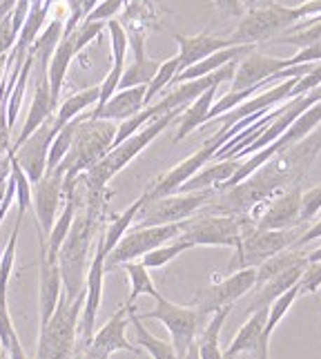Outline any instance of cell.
Returning a JSON list of instances; mask_svg holds the SVG:
<instances>
[{"instance_id": "52a82bcc", "label": "cell", "mask_w": 321, "mask_h": 359, "mask_svg": "<svg viewBox=\"0 0 321 359\" xmlns=\"http://www.w3.org/2000/svg\"><path fill=\"white\" fill-rule=\"evenodd\" d=\"M154 302H156V306L152 311L139 315V319L141 321H145V319L160 321L170 332L172 346H175L179 359H185L196 341V335H199L201 328L205 326L207 317L201 315L194 306H179L175 302L165 299L163 294H158Z\"/></svg>"}, {"instance_id": "60d3db41", "label": "cell", "mask_w": 321, "mask_h": 359, "mask_svg": "<svg viewBox=\"0 0 321 359\" xmlns=\"http://www.w3.org/2000/svg\"><path fill=\"white\" fill-rule=\"evenodd\" d=\"M321 212V183L313 185L310 190H301V224L310 226L315 217Z\"/></svg>"}, {"instance_id": "ffe728a7", "label": "cell", "mask_w": 321, "mask_h": 359, "mask_svg": "<svg viewBox=\"0 0 321 359\" xmlns=\"http://www.w3.org/2000/svg\"><path fill=\"white\" fill-rule=\"evenodd\" d=\"M58 103L52 98V92H49V81H47V69H36V88H34V101L29 105L27 118L22 123L20 134L11 143V150H16L18 145H22L29 136L39 130L45 121H49L54 116Z\"/></svg>"}, {"instance_id": "277c9868", "label": "cell", "mask_w": 321, "mask_h": 359, "mask_svg": "<svg viewBox=\"0 0 321 359\" xmlns=\"http://www.w3.org/2000/svg\"><path fill=\"white\" fill-rule=\"evenodd\" d=\"M183 109H175V112H168L163 116L154 118L152 123H147L145 128H141L137 134H132L130 139H125L123 143H118L116 147H112L98 163L88 170L85 175H81L83 185H85V192L88 194H103L105 185L112 181L118 172L125 168L128 163H132L147 145H150L158 134H163L168 130V126L177 116H181Z\"/></svg>"}, {"instance_id": "6da1fadb", "label": "cell", "mask_w": 321, "mask_h": 359, "mask_svg": "<svg viewBox=\"0 0 321 359\" xmlns=\"http://www.w3.org/2000/svg\"><path fill=\"white\" fill-rule=\"evenodd\" d=\"M319 152L321 123L306 139L275 154L266 165L259 168L243 183L234 185L230 190H224L221 194H214V199L210 201L212 210L205 215H248L257 203H261L275 192L299 185V181L308 175V170L315 163Z\"/></svg>"}, {"instance_id": "8992f818", "label": "cell", "mask_w": 321, "mask_h": 359, "mask_svg": "<svg viewBox=\"0 0 321 359\" xmlns=\"http://www.w3.org/2000/svg\"><path fill=\"white\" fill-rule=\"evenodd\" d=\"M252 228L248 215H201L199 219L183 221L179 239L196 245H219L237 250L243 234Z\"/></svg>"}, {"instance_id": "ee69618b", "label": "cell", "mask_w": 321, "mask_h": 359, "mask_svg": "<svg viewBox=\"0 0 321 359\" xmlns=\"http://www.w3.org/2000/svg\"><path fill=\"white\" fill-rule=\"evenodd\" d=\"M321 288V262H313V264H308L306 270H303V275L299 279V292H308V294H313Z\"/></svg>"}, {"instance_id": "7dc6e473", "label": "cell", "mask_w": 321, "mask_h": 359, "mask_svg": "<svg viewBox=\"0 0 321 359\" xmlns=\"http://www.w3.org/2000/svg\"><path fill=\"white\" fill-rule=\"evenodd\" d=\"M319 239H321V219L306 228V232L299 237V241H297V245H294V248L306 245V243H310V241H319Z\"/></svg>"}, {"instance_id": "cb8c5ba5", "label": "cell", "mask_w": 321, "mask_h": 359, "mask_svg": "<svg viewBox=\"0 0 321 359\" xmlns=\"http://www.w3.org/2000/svg\"><path fill=\"white\" fill-rule=\"evenodd\" d=\"M60 294H63V281H60L58 262H49L41 250V286H39V315L41 328L52 319Z\"/></svg>"}, {"instance_id": "d6a6232c", "label": "cell", "mask_w": 321, "mask_h": 359, "mask_svg": "<svg viewBox=\"0 0 321 359\" xmlns=\"http://www.w3.org/2000/svg\"><path fill=\"white\" fill-rule=\"evenodd\" d=\"M130 324H132V328H134V335H137L139 348L145 351L152 359H179V355H177V351H175V346H172V341H165V339L154 337L152 332L143 326V321L139 319L137 308H134V311L130 313Z\"/></svg>"}, {"instance_id": "f1b7e54d", "label": "cell", "mask_w": 321, "mask_h": 359, "mask_svg": "<svg viewBox=\"0 0 321 359\" xmlns=\"http://www.w3.org/2000/svg\"><path fill=\"white\" fill-rule=\"evenodd\" d=\"M217 90H219V85H214V88H210L207 92H203L196 101H192L188 107L181 112V121H179V130H177V136H175V143L183 141L185 136L192 134L194 130H199L201 126H205L207 123V112H210V107L214 105L217 101Z\"/></svg>"}, {"instance_id": "ab89813d", "label": "cell", "mask_w": 321, "mask_h": 359, "mask_svg": "<svg viewBox=\"0 0 321 359\" xmlns=\"http://www.w3.org/2000/svg\"><path fill=\"white\" fill-rule=\"evenodd\" d=\"M22 219L25 217H16L14 232H11L5 252H3V257H0V294H7V283H9V277H11V268H14V259H16V248H18V234H20Z\"/></svg>"}, {"instance_id": "ac0fdd59", "label": "cell", "mask_w": 321, "mask_h": 359, "mask_svg": "<svg viewBox=\"0 0 321 359\" xmlns=\"http://www.w3.org/2000/svg\"><path fill=\"white\" fill-rule=\"evenodd\" d=\"M56 126H54V116L45 121L43 126L36 130L27 141L22 145H18L16 150H9L14 154L16 163L20 165V170L27 175L29 183L34 185L36 181H41V177L47 170V154H49V145H52L54 136H56Z\"/></svg>"}, {"instance_id": "9a60e30c", "label": "cell", "mask_w": 321, "mask_h": 359, "mask_svg": "<svg viewBox=\"0 0 321 359\" xmlns=\"http://www.w3.org/2000/svg\"><path fill=\"white\" fill-rule=\"evenodd\" d=\"M254 281H257L254 268H243L232 272L230 277L212 283V286H207L205 290L196 294L194 308L205 317L214 315L221 308H232L241 297H245L254 288Z\"/></svg>"}, {"instance_id": "83f0119b", "label": "cell", "mask_w": 321, "mask_h": 359, "mask_svg": "<svg viewBox=\"0 0 321 359\" xmlns=\"http://www.w3.org/2000/svg\"><path fill=\"white\" fill-rule=\"evenodd\" d=\"M241 158H226V161H214L212 165L201 168L196 175L181 185L179 192H201V190H219L221 185L228 183L230 177L239 170Z\"/></svg>"}, {"instance_id": "30bf717a", "label": "cell", "mask_w": 321, "mask_h": 359, "mask_svg": "<svg viewBox=\"0 0 321 359\" xmlns=\"http://www.w3.org/2000/svg\"><path fill=\"white\" fill-rule=\"evenodd\" d=\"M217 190H201V192H177L160 199L145 201L134 219L132 228H150V226H168L181 224V221L192 219V215L201 210L214 199Z\"/></svg>"}, {"instance_id": "5bb4252c", "label": "cell", "mask_w": 321, "mask_h": 359, "mask_svg": "<svg viewBox=\"0 0 321 359\" xmlns=\"http://www.w3.org/2000/svg\"><path fill=\"white\" fill-rule=\"evenodd\" d=\"M137 306H121L118 311L109 317L105 324L98 328L90 341L83 346V357L88 359H109L114 353L125 351V353H141L130 339H128V326H130V313Z\"/></svg>"}, {"instance_id": "ba28073f", "label": "cell", "mask_w": 321, "mask_h": 359, "mask_svg": "<svg viewBox=\"0 0 321 359\" xmlns=\"http://www.w3.org/2000/svg\"><path fill=\"white\" fill-rule=\"evenodd\" d=\"M299 22V16L294 7H283V5H273L266 9H254L245 11L239 18L237 29H234L228 39L232 45H259L275 41L283 36L288 29H292Z\"/></svg>"}, {"instance_id": "2e32d148", "label": "cell", "mask_w": 321, "mask_h": 359, "mask_svg": "<svg viewBox=\"0 0 321 359\" xmlns=\"http://www.w3.org/2000/svg\"><path fill=\"white\" fill-rule=\"evenodd\" d=\"M63 179L65 170L56 165L54 170L45 172L41 181L32 185V208L36 215V224H39V232L45 234V237L52 230L58 217L60 201H63Z\"/></svg>"}, {"instance_id": "7bdbcfd3", "label": "cell", "mask_w": 321, "mask_h": 359, "mask_svg": "<svg viewBox=\"0 0 321 359\" xmlns=\"http://www.w3.org/2000/svg\"><path fill=\"white\" fill-rule=\"evenodd\" d=\"M128 0H101L88 16H85L83 20H92V22H107V20H112L118 11L123 9V5H125ZM81 20V22H83Z\"/></svg>"}, {"instance_id": "4fadbf2b", "label": "cell", "mask_w": 321, "mask_h": 359, "mask_svg": "<svg viewBox=\"0 0 321 359\" xmlns=\"http://www.w3.org/2000/svg\"><path fill=\"white\" fill-rule=\"evenodd\" d=\"M228 141V136L226 132H217L212 139H207L199 150H196L192 156H188L185 161H181L179 165H175L170 172H165L163 177H160L156 183H152L150 188H147L143 194H145V199L147 201H152V199H160V196H170V194H177L181 190V185L185 181H190L196 172H199L201 168H205L210 161L214 158V154L221 150V147L226 145Z\"/></svg>"}, {"instance_id": "f6af8a7d", "label": "cell", "mask_w": 321, "mask_h": 359, "mask_svg": "<svg viewBox=\"0 0 321 359\" xmlns=\"http://www.w3.org/2000/svg\"><path fill=\"white\" fill-rule=\"evenodd\" d=\"M214 7L219 9V14L226 18H241L245 14L241 0H214Z\"/></svg>"}, {"instance_id": "44dd1931", "label": "cell", "mask_w": 321, "mask_h": 359, "mask_svg": "<svg viewBox=\"0 0 321 359\" xmlns=\"http://www.w3.org/2000/svg\"><path fill=\"white\" fill-rule=\"evenodd\" d=\"M145 107V85L128 90H116V94L109 98L103 107H94L92 112L85 114V118L94 121H128L134 114H139Z\"/></svg>"}, {"instance_id": "f546056e", "label": "cell", "mask_w": 321, "mask_h": 359, "mask_svg": "<svg viewBox=\"0 0 321 359\" xmlns=\"http://www.w3.org/2000/svg\"><path fill=\"white\" fill-rule=\"evenodd\" d=\"M230 311L232 308H221V311L207 317L205 326L201 328V332L196 335V341H194L199 359H224V353H221V346H219V337H221V328H224Z\"/></svg>"}, {"instance_id": "f35d334b", "label": "cell", "mask_w": 321, "mask_h": 359, "mask_svg": "<svg viewBox=\"0 0 321 359\" xmlns=\"http://www.w3.org/2000/svg\"><path fill=\"white\" fill-rule=\"evenodd\" d=\"M177 74H179V58H177V56H172V58L163 60V63L158 65V69H156V74H154V79H152L150 85L145 88V107L150 105L160 92H165V90L170 88Z\"/></svg>"}, {"instance_id": "8fae6325", "label": "cell", "mask_w": 321, "mask_h": 359, "mask_svg": "<svg viewBox=\"0 0 321 359\" xmlns=\"http://www.w3.org/2000/svg\"><path fill=\"white\" fill-rule=\"evenodd\" d=\"M183 232L181 224H168V226H150V228H130L123 239L114 245V250L105 259V272L116 270L123 264L137 262V259L152 252L154 248L175 241Z\"/></svg>"}, {"instance_id": "c3c4849f", "label": "cell", "mask_w": 321, "mask_h": 359, "mask_svg": "<svg viewBox=\"0 0 321 359\" xmlns=\"http://www.w3.org/2000/svg\"><path fill=\"white\" fill-rule=\"evenodd\" d=\"M243 9L245 11H254V9H266V7H273L277 0H241Z\"/></svg>"}, {"instance_id": "bcb514c9", "label": "cell", "mask_w": 321, "mask_h": 359, "mask_svg": "<svg viewBox=\"0 0 321 359\" xmlns=\"http://www.w3.org/2000/svg\"><path fill=\"white\" fill-rule=\"evenodd\" d=\"M299 20H310V18H321V0H306V3L294 7Z\"/></svg>"}, {"instance_id": "b9f144b4", "label": "cell", "mask_w": 321, "mask_h": 359, "mask_svg": "<svg viewBox=\"0 0 321 359\" xmlns=\"http://www.w3.org/2000/svg\"><path fill=\"white\" fill-rule=\"evenodd\" d=\"M105 29V22H92V20H83L78 22L76 27L71 29V36H74V43H76V52L88 47L94 39L103 34Z\"/></svg>"}, {"instance_id": "484cf974", "label": "cell", "mask_w": 321, "mask_h": 359, "mask_svg": "<svg viewBox=\"0 0 321 359\" xmlns=\"http://www.w3.org/2000/svg\"><path fill=\"white\" fill-rule=\"evenodd\" d=\"M76 43H74V36L71 32H63L60 41L54 49L52 58H49V65H47V81H49V92H52V98L58 103L60 92H63V85H65V76H67V69L71 65L74 56H76Z\"/></svg>"}, {"instance_id": "7c38bea8", "label": "cell", "mask_w": 321, "mask_h": 359, "mask_svg": "<svg viewBox=\"0 0 321 359\" xmlns=\"http://www.w3.org/2000/svg\"><path fill=\"white\" fill-rule=\"evenodd\" d=\"M301 185L279 190L257 203L248 217L257 230H288L301 226ZM306 226V224H303Z\"/></svg>"}, {"instance_id": "9c48e42d", "label": "cell", "mask_w": 321, "mask_h": 359, "mask_svg": "<svg viewBox=\"0 0 321 359\" xmlns=\"http://www.w3.org/2000/svg\"><path fill=\"white\" fill-rule=\"evenodd\" d=\"M306 232V226L288 228V230H257L254 226L243 234L239 248L234 250L230 270L237 272L243 268H259L270 257H275L288 248H294L299 237Z\"/></svg>"}, {"instance_id": "d590c367", "label": "cell", "mask_w": 321, "mask_h": 359, "mask_svg": "<svg viewBox=\"0 0 321 359\" xmlns=\"http://www.w3.org/2000/svg\"><path fill=\"white\" fill-rule=\"evenodd\" d=\"M147 199H145V194H141L137 201H134L125 212H121L112 224H107V230L103 232V248H105V252L109 255L114 250V245L123 239V234H125L130 228H132V224H134V219H137V215H139V210H141V205L145 203Z\"/></svg>"}, {"instance_id": "e0dca14e", "label": "cell", "mask_w": 321, "mask_h": 359, "mask_svg": "<svg viewBox=\"0 0 321 359\" xmlns=\"http://www.w3.org/2000/svg\"><path fill=\"white\" fill-rule=\"evenodd\" d=\"M105 259L107 252L103 248V234L96 243L94 257L90 262L88 275H85V302H83V319H78L81 324V335H83V346L90 341L96 328V317H98V308L103 302V281H105Z\"/></svg>"}, {"instance_id": "f907efd6", "label": "cell", "mask_w": 321, "mask_h": 359, "mask_svg": "<svg viewBox=\"0 0 321 359\" xmlns=\"http://www.w3.org/2000/svg\"><path fill=\"white\" fill-rule=\"evenodd\" d=\"M76 359H88V357H83V355H81V357H76Z\"/></svg>"}, {"instance_id": "4316f807", "label": "cell", "mask_w": 321, "mask_h": 359, "mask_svg": "<svg viewBox=\"0 0 321 359\" xmlns=\"http://www.w3.org/2000/svg\"><path fill=\"white\" fill-rule=\"evenodd\" d=\"M250 52H254L252 45H234V47H228V49H221V52L199 60V63H194L192 67L179 72L175 76V81H172V85H179V83H185V81H194V79H203V76H207V74H214L217 69L226 67L228 63H232V60H241ZM172 85H170V88H172Z\"/></svg>"}, {"instance_id": "603a6c76", "label": "cell", "mask_w": 321, "mask_h": 359, "mask_svg": "<svg viewBox=\"0 0 321 359\" xmlns=\"http://www.w3.org/2000/svg\"><path fill=\"white\" fill-rule=\"evenodd\" d=\"M266 317H268V308H261V311H254L248 321L239 328V332L234 335V339L230 341V346L224 353V359H237L241 353H250L257 359H270V355L264 353L261 348V332L266 326Z\"/></svg>"}, {"instance_id": "816d5d0a", "label": "cell", "mask_w": 321, "mask_h": 359, "mask_svg": "<svg viewBox=\"0 0 321 359\" xmlns=\"http://www.w3.org/2000/svg\"><path fill=\"white\" fill-rule=\"evenodd\" d=\"M0 3H3V0H0Z\"/></svg>"}, {"instance_id": "836d02e7", "label": "cell", "mask_w": 321, "mask_h": 359, "mask_svg": "<svg viewBox=\"0 0 321 359\" xmlns=\"http://www.w3.org/2000/svg\"><path fill=\"white\" fill-rule=\"evenodd\" d=\"M299 283L297 286H292L288 292H283L281 297H277V299L268 306V317H266V326H264V332H261V348L266 355H270V337H273L275 328L281 324V319L288 315V311L292 308V304L297 302L299 297Z\"/></svg>"}, {"instance_id": "5b68a950", "label": "cell", "mask_w": 321, "mask_h": 359, "mask_svg": "<svg viewBox=\"0 0 321 359\" xmlns=\"http://www.w3.org/2000/svg\"><path fill=\"white\" fill-rule=\"evenodd\" d=\"M83 302L85 294H81L74 302L65 299L60 294L52 319L41 328L36 359H71L74 348H76V332H78Z\"/></svg>"}, {"instance_id": "681fc988", "label": "cell", "mask_w": 321, "mask_h": 359, "mask_svg": "<svg viewBox=\"0 0 321 359\" xmlns=\"http://www.w3.org/2000/svg\"><path fill=\"white\" fill-rule=\"evenodd\" d=\"M313 262H321V248H317V250L308 255V264H313Z\"/></svg>"}, {"instance_id": "74e56055", "label": "cell", "mask_w": 321, "mask_h": 359, "mask_svg": "<svg viewBox=\"0 0 321 359\" xmlns=\"http://www.w3.org/2000/svg\"><path fill=\"white\" fill-rule=\"evenodd\" d=\"M192 250V245L188 241H183V239H175V241H170V243H163V245H158L154 248L152 252H147L145 257H141V264L147 268V270H156V268H163L168 266L172 259H177L179 255L183 252H188Z\"/></svg>"}, {"instance_id": "3957f363", "label": "cell", "mask_w": 321, "mask_h": 359, "mask_svg": "<svg viewBox=\"0 0 321 359\" xmlns=\"http://www.w3.org/2000/svg\"><path fill=\"white\" fill-rule=\"evenodd\" d=\"M78 126L74 132V141L69 145V152L60 161V168L65 170L63 179V199L74 190L76 179L92 170L109 150H112L114 136H116V123L114 121H94L78 116Z\"/></svg>"}, {"instance_id": "7402d4cb", "label": "cell", "mask_w": 321, "mask_h": 359, "mask_svg": "<svg viewBox=\"0 0 321 359\" xmlns=\"http://www.w3.org/2000/svg\"><path fill=\"white\" fill-rule=\"evenodd\" d=\"M175 41L179 43V54H177L179 72L192 67L194 63L221 52V49L234 47L228 36H212V34H196V36L175 34Z\"/></svg>"}, {"instance_id": "e575fe53", "label": "cell", "mask_w": 321, "mask_h": 359, "mask_svg": "<svg viewBox=\"0 0 321 359\" xmlns=\"http://www.w3.org/2000/svg\"><path fill=\"white\" fill-rule=\"evenodd\" d=\"M123 268H125L128 279H130V297H128V302H125V304L134 306L141 294L152 297V299H156V297L160 294V292L156 290V286H154L152 277H150V270H147L141 262L123 264Z\"/></svg>"}, {"instance_id": "7a4b0ae2", "label": "cell", "mask_w": 321, "mask_h": 359, "mask_svg": "<svg viewBox=\"0 0 321 359\" xmlns=\"http://www.w3.org/2000/svg\"><path fill=\"white\" fill-rule=\"evenodd\" d=\"M85 201L88 208L85 212L76 210V219L69 228L67 239L63 241L58 250V270H60V281H63V297L69 302L78 299L85 294V275L90 268V250L98 230V210H101L103 194H88L85 192Z\"/></svg>"}, {"instance_id": "d4e9b609", "label": "cell", "mask_w": 321, "mask_h": 359, "mask_svg": "<svg viewBox=\"0 0 321 359\" xmlns=\"http://www.w3.org/2000/svg\"><path fill=\"white\" fill-rule=\"evenodd\" d=\"M308 264H301V266H294L286 272H281L279 277L275 279H270L266 283H261V286H254V294H252V299L250 304L245 306V313L252 315L254 311H261V308H268L270 304H273L277 297H281L283 292H288L292 286H297L301 275H303V270H306Z\"/></svg>"}, {"instance_id": "4dcf8cb0", "label": "cell", "mask_w": 321, "mask_h": 359, "mask_svg": "<svg viewBox=\"0 0 321 359\" xmlns=\"http://www.w3.org/2000/svg\"><path fill=\"white\" fill-rule=\"evenodd\" d=\"M98 94H101V90H98V85H94V88H88V90H81L76 94L67 96L63 103H58L56 112H54V126L56 130H60L65 126V123L74 121L76 116L85 114V109H90L98 103Z\"/></svg>"}, {"instance_id": "1f68e13d", "label": "cell", "mask_w": 321, "mask_h": 359, "mask_svg": "<svg viewBox=\"0 0 321 359\" xmlns=\"http://www.w3.org/2000/svg\"><path fill=\"white\" fill-rule=\"evenodd\" d=\"M301 264H308V255L301 252L299 248H288V250L270 257L268 262H264L259 268H254V272H257L254 286H261V283L279 277L281 272H286V270H290L294 266H301Z\"/></svg>"}, {"instance_id": "d6986e66", "label": "cell", "mask_w": 321, "mask_h": 359, "mask_svg": "<svg viewBox=\"0 0 321 359\" xmlns=\"http://www.w3.org/2000/svg\"><path fill=\"white\" fill-rule=\"evenodd\" d=\"M288 67H290L288 58L250 52L237 63V69H234V76L230 81V92H243V90L257 88V85H261L264 81L273 79L275 74Z\"/></svg>"}, {"instance_id": "8d00e7d4", "label": "cell", "mask_w": 321, "mask_h": 359, "mask_svg": "<svg viewBox=\"0 0 321 359\" xmlns=\"http://www.w3.org/2000/svg\"><path fill=\"white\" fill-rule=\"evenodd\" d=\"M277 43H286V45H297L308 47V45H321V18H313V20H299L292 29H288L283 36L275 39Z\"/></svg>"}]
</instances>
